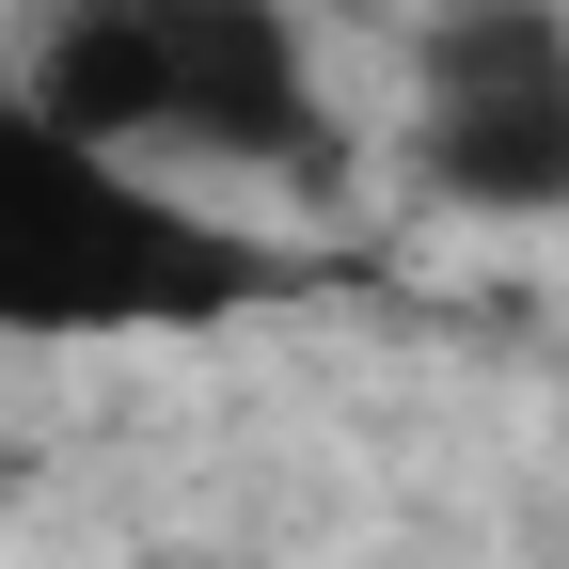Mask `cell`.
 Instances as JSON below:
<instances>
[{
	"label": "cell",
	"mask_w": 569,
	"mask_h": 569,
	"mask_svg": "<svg viewBox=\"0 0 569 569\" xmlns=\"http://www.w3.org/2000/svg\"><path fill=\"white\" fill-rule=\"evenodd\" d=\"M301 253L222 222L206 190L80 142L32 80H0V348H127V332H222L269 317Z\"/></svg>",
	"instance_id": "obj_1"
},
{
	"label": "cell",
	"mask_w": 569,
	"mask_h": 569,
	"mask_svg": "<svg viewBox=\"0 0 569 569\" xmlns=\"http://www.w3.org/2000/svg\"><path fill=\"white\" fill-rule=\"evenodd\" d=\"M17 80L111 142L142 174H301L332 190L348 142H332V80L301 48V0H48V32Z\"/></svg>",
	"instance_id": "obj_2"
},
{
	"label": "cell",
	"mask_w": 569,
	"mask_h": 569,
	"mask_svg": "<svg viewBox=\"0 0 569 569\" xmlns=\"http://www.w3.org/2000/svg\"><path fill=\"white\" fill-rule=\"evenodd\" d=\"M411 174L459 222H569V0H427Z\"/></svg>",
	"instance_id": "obj_3"
}]
</instances>
